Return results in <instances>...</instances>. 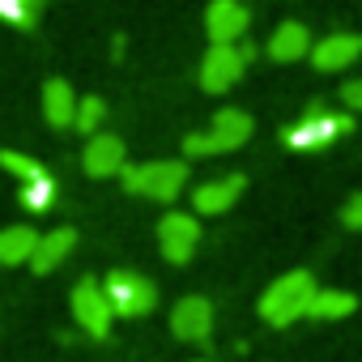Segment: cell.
<instances>
[{"instance_id": "cell-1", "label": "cell", "mask_w": 362, "mask_h": 362, "mask_svg": "<svg viewBox=\"0 0 362 362\" xmlns=\"http://www.w3.org/2000/svg\"><path fill=\"white\" fill-rule=\"evenodd\" d=\"M124 192L141 197V201H158V205H175L188 192V162L184 158H158V162H141V166H124L119 175Z\"/></svg>"}, {"instance_id": "cell-2", "label": "cell", "mask_w": 362, "mask_h": 362, "mask_svg": "<svg viewBox=\"0 0 362 362\" xmlns=\"http://www.w3.org/2000/svg\"><path fill=\"white\" fill-rule=\"evenodd\" d=\"M315 277L307 273V269H290V273H281L264 294H260V303H256V311H260V320L269 324V328H286V324H294V320H307V307H311V298H315Z\"/></svg>"}, {"instance_id": "cell-3", "label": "cell", "mask_w": 362, "mask_h": 362, "mask_svg": "<svg viewBox=\"0 0 362 362\" xmlns=\"http://www.w3.org/2000/svg\"><path fill=\"white\" fill-rule=\"evenodd\" d=\"M252 132H256V124H252V115L243 107H222L214 115L209 132H188L179 149H184V158H218V153L243 149L252 141Z\"/></svg>"}, {"instance_id": "cell-4", "label": "cell", "mask_w": 362, "mask_h": 362, "mask_svg": "<svg viewBox=\"0 0 362 362\" xmlns=\"http://www.w3.org/2000/svg\"><path fill=\"white\" fill-rule=\"evenodd\" d=\"M354 128V115L349 111H328V107H311L303 119H294L286 132H281V141L294 149V153H315V149H324V145H332V141H341L345 132Z\"/></svg>"}, {"instance_id": "cell-5", "label": "cell", "mask_w": 362, "mask_h": 362, "mask_svg": "<svg viewBox=\"0 0 362 362\" xmlns=\"http://www.w3.org/2000/svg\"><path fill=\"white\" fill-rule=\"evenodd\" d=\"M103 290L111 298L115 320H145L158 307V286L145 273H136V269H111L107 281H103Z\"/></svg>"}, {"instance_id": "cell-6", "label": "cell", "mask_w": 362, "mask_h": 362, "mask_svg": "<svg viewBox=\"0 0 362 362\" xmlns=\"http://www.w3.org/2000/svg\"><path fill=\"white\" fill-rule=\"evenodd\" d=\"M69 307H73V320H77V328H81L86 337H94V341L111 337L115 311H111V298H107L103 281H94V277H81V281L73 286V298H69Z\"/></svg>"}, {"instance_id": "cell-7", "label": "cell", "mask_w": 362, "mask_h": 362, "mask_svg": "<svg viewBox=\"0 0 362 362\" xmlns=\"http://www.w3.org/2000/svg\"><path fill=\"white\" fill-rule=\"evenodd\" d=\"M158 247L170 264H192L201 247V218L192 209H170L158 218Z\"/></svg>"}, {"instance_id": "cell-8", "label": "cell", "mask_w": 362, "mask_h": 362, "mask_svg": "<svg viewBox=\"0 0 362 362\" xmlns=\"http://www.w3.org/2000/svg\"><path fill=\"white\" fill-rule=\"evenodd\" d=\"M252 30V9L243 0H209L205 9V35L214 47H239Z\"/></svg>"}, {"instance_id": "cell-9", "label": "cell", "mask_w": 362, "mask_h": 362, "mask_svg": "<svg viewBox=\"0 0 362 362\" xmlns=\"http://www.w3.org/2000/svg\"><path fill=\"white\" fill-rule=\"evenodd\" d=\"M243 188H247V175H239V170L201 179V184L192 188V214L197 218H222L226 209H235V201L243 197Z\"/></svg>"}, {"instance_id": "cell-10", "label": "cell", "mask_w": 362, "mask_h": 362, "mask_svg": "<svg viewBox=\"0 0 362 362\" xmlns=\"http://www.w3.org/2000/svg\"><path fill=\"white\" fill-rule=\"evenodd\" d=\"M170 332L188 345H205L214 337V303L205 294H184L170 307Z\"/></svg>"}, {"instance_id": "cell-11", "label": "cell", "mask_w": 362, "mask_h": 362, "mask_svg": "<svg viewBox=\"0 0 362 362\" xmlns=\"http://www.w3.org/2000/svg\"><path fill=\"white\" fill-rule=\"evenodd\" d=\"M247 73V56L243 47H209L201 60V90L205 94H226L243 81Z\"/></svg>"}, {"instance_id": "cell-12", "label": "cell", "mask_w": 362, "mask_h": 362, "mask_svg": "<svg viewBox=\"0 0 362 362\" xmlns=\"http://www.w3.org/2000/svg\"><path fill=\"white\" fill-rule=\"evenodd\" d=\"M81 166H86L90 179H115V175H124V166H128V145H124V136H115V132H94V136L86 141Z\"/></svg>"}, {"instance_id": "cell-13", "label": "cell", "mask_w": 362, "mask_h": 362, "mask_svg": "<svg viewBox=\"0 0 362 362\" xmlns=\"http://www.w3.org/2000/svg\"><path fill=\"white\" fill-rule=\"evenodd\" d=\"M307 60L315 64V73H341V69H349V64L362 60V35H349V30L324 35V39L311 47Z\"/></svg>"}, {"instance_id": "cell-14", "label": "cell", "mask_w": 362, "mask_h": 362, "mask_svg": "<svg viewBox=\"0 0 362 362\" xmlns=\"http://www.w3.org/2000/svg\"><path fill=\"white\" fill-rule=\"evenodd\" d=\"M311 47H315V39H311V30H307L303 22H281V26L269 35L264 56H269L273 64H298V60L311 56Z\"/></svg>"}, {"instance_id": "cell-15", "label": "cell", "mask_w": 362, "mask_h": 362, "mask_svg": "<svg viewBox=\"0 0 362 362\" xmlns=\"http://www.w3.org/2000/svg\"><path fill=\"white\" fill-rule=\"evenodd\" d=\"M73 247H77V230H73V226H56V230L39 235V247H35V256H30V269H35L39 277H47V273H56V269L73 256Z\"/></svg>"}, {"instance_id": "cell-16", "label": "cell", "mask_w": 362, "mask_h": 362, "mask_svg": "<svg viewBox=\"0 0 362 362\" xmlns=\"http://www.w3.org/2000/svg\"><path fill=\"white\" fill-rule=\"evenodd\" d=\"M77 94H73V86L64 81V77H52L47 86H43V119L56 128V132H64V128H73L77 124Z\"/></svg>"}, {"instance_id": "cell-17", "label": "cell", "mask_w": 362, "mask_h": 362, "mask_svg": "<svg viewBox=\"0 0 362 362\" xmlns=\"http://www.w3.org/2000/svg\"><path fill=\"white\" fill-rule=\"evenodd\" d=\"M35 247H39V230L35 226H5V230H0V264H5V269L30 264Z\"/></svg>"}, {"instance_id": "cell-18", "label": "cell", "mask_w": 362, "mask_h": 362, "mask_svg": "<svg viewBox=\"0 0 362 362\" xmlns=\"http://www.w3.org/2000/svg\"><path fill=\"white\" fill-rule=\"evenodd\" d=\"M358 311V298L349 294V290H315V298H311V307H307V320H315V324H337V320H345V315H354Z\"/></svg>"}, {"instance_id": "cell-19", "label": "cell", "mask_w": 362, "mask_h": 362, "mask_svg": "<svg viewBox=\"0 0 362 362\" xmlns=\"http://www.w3.org/2000/svg\"><path fill=\"white\" fill-rule=\"evenodd\" d=\"M43 9H47V0H0V22L18 26V30H35Z\"/></svg>"}, {"instance_id": "cell-20", "label": "cell", "mask_w": 362, "mask_h": 362, "mask_svg": "<svg viewBox=\"0 0 362 362\" xmlns=\"http://www.w3.org/2000/svg\"><path fill=\"white\" fill-rule=\"evenodd\" d=\"M18 197H22V205H26L30 214H43V209L56 205V179H52L47 170H39L35 179H26V184L18 188Z\"/></svg>"}, {"instance_id": "cell-21", "label": "cell", "mask_w": 362, "mask_h": 362, "mask_svg": "<svg viewBox=\"0 0 362 362\" xmlns=\"http://www.w3.org/2000/svg\"><path fill=\"white\" fill-rule=\"evenodd\" d=\"M103 119H107V103H103L98 94H90V98H81V103H77V124H73V128H77V132H86V141H90V136L103 128Z\"/></svg>"}, {"instance_id": "cell-22", "label": "cell", "mask_w": 362, "mask_h": 362, "mask_svg": "<svg viewBox=\"0 0 362 362\" xmlns=\"http://www.w3.org/2000/svg\"><path fill=\"white\" fill-rule=\"evenodd\" d=\"M0 166H5V170L18 179V184H26V179H35V175L43 170L35 158H26V153H18V149H5V153H0Z\"/></svg>"}, {"instance_id": "cell-23", "label": "cell", "mask_w": 362, "mask_h": 362, "mask_svg": "<svg viewBox=\"0 0 362 362\" xmlns=\"http://www.w3.org/2000/svg\"><path fill=\"white\" fill-rule=\"evenodd\" d=\"M341 107H345L349 115H362V77H354V81L341 86Z\"/></svg>"}, {"instance_id": "cell-24", "label": "cell", "mask_w": 362, "mask_h": 362, "mask_svg": "<svg viewBox=\"0 0 362 362\" xmlns=\"http://www.w3.org/2000/svg\"><path fill=\"white\" fill-rule=\"evenodd\" d=\"M341 226H345V230H362V192H354V197L345 201V209H341Z\"/></svg>"}, {"instance_id": "cell-25", "label": "cell", "mask_w": 362, "mask_h": 362, "mask_svg": "<svg viewBox=\"0 0 362 362\" xmlns=\"http://www.w3.org/2000/svg\"><path fill=\"white\" fill-rule=\"evenodd\" d=\"M111 47H115V52H111V60H124V47H128V43H124L119 35H115V43H111Z\"/></svg>"}, {"instance_id": "cell-26", "label": "cell", "mask_w": 362, "mask_h": 362, "mask_svg": "<svg viewBox=\"0 0 362 362\" xmlns=\"http://www.w3.org/2000/svg\"><path fill=\"white\" fill-rule=\"evenodd\" d=\"M197 362H205V358H197Z\"/></svg>"}]
</instances>
